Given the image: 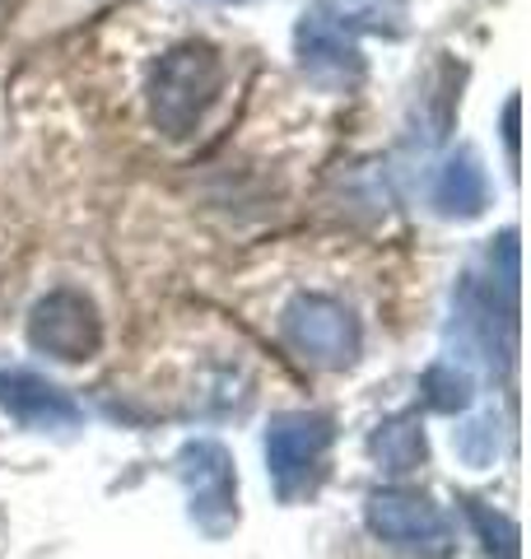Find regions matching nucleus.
<instances>
[{"label": "nucleus", "instance_id": "nucleus-1", "mask_svg": "<svg viewBox=\"0 0 531 559\" xmlns=\"http://www.w3.org/2000/svg\"><path fill=\"white\" fill-rule=\"evenodd\" d=\"M224 94V57L210 43H177L154 61L145 98L158 135L187 140L197 135L205 112Z\"/></svg>", "mask_w": 531, "mask_h": 559}, {"label": "nucleus", "instance_id": "nucleus-11", "mask_svg": "<svg viewBox=\"0 0 531 559\" xmlns=\"http://www.w3.org/2000/svg\"><path fill=\"white\" fill-rule=\"evenodd\" d=\"M312 10L331 20L335 28L354 33H374V38H401L411 28V5L405 0H312Z\"/></svg>", "mask_w": 531, "mask_h": 559}, {"label": "nucleus", "instance_id": "nucleus-14", "mask_svg": "<svg viewBox=\"0 0 531 559\" xmlns=\"http://www.w3.org/2000/svg\"><path fill=\"white\" fill-rule=\"evenodd\" d=\"M420 392H424V401H429L434 411L457 415V411H467V406H471L475 382H471V373H467V369H457L452 359H438V364H429V369H424Z\"/></svg>", "mask_w": 531, "mask_h": 559}, {"label": "nucleus", "instance_id": "nucleus-15", "mask_svg": "<svg viewBox=\"0 0 531 559\" xmlns=\"http://www.w3.org/2000/svg\"><path fill=\"white\" fill-rule=\"evenodd\" d=\"M457 452L471 462V466H485V462H494V452H499V425H494L489 415H481V419H471V425L457 433Z\"/></svg>", "mask_w": 531, "mask_h": 559}, {"label": "nucleus", "instance_id": "nucleus-12", "mask_svg": "<svg viewBox=\"0 0 531 559\" xmlns=\"http://www.w3.org/2000/svg\"><path fill=\"white\" fill-rule=\"evenodd\" d=\"M368 452H374V462L382 471H392V476H405V471L424 466V462H429V443H424L420 415L415 411L387 415L382 425L374 429V439H368Z\"/></svg>", "mask_w": 531, "mask_h": 559}, {"label": "nucleus", "instance_id": "nucleus-13", "mask_svg": "<svg viewBox=\"0 0 531 559\" xmlns=\"http://www.w3.org/2000/svg\"><path fill=\"white\" fill-rule=\"evenodd\" d=\"M462 513L471 522V532L481 536V550L489 559H518L522 555V532L508 513L489 509V503H481V499H462Z\"/></svg>", "mask_w": 531, "mask_h": 559}, {"label": "nucleus", "instance_id": "nucleus-5", "mask_svg": "<svg viewBox=\"0 0 531 559\" xmlns=\"http://www.w3.org/2000/svg\"><path fill=\"white\" fill-rule=\"evenodd\" d=\"M177 480L187 489V518L210 540L238 527V471L234 452L215 439H187L177 448Z\"/></svg>", "mask_w": 531, "mask_h": 559}, {"label": "nucleus", "instance_id": "nucleus-6", "mask_svg": "<svg viewBox=\"0 0 531 559\" xmlns=\"http://www.w3.org/2000/svg\"><path fill=\"white\" fill-rule=\"evenodd\" d=\"M280 326H285V341L317 369H350L359 359V318L331 294H294Z\"/></svg>", "mask_w": 531, "mask_h": 559}, {"label": "nucleus", "instance_id": "nucleus-18", "mask_svg": "<svg viewBox=\"0 0 531 559\" xmlns=\"http://www.w3.org/2000/svg\"><path fill=\"white\" fill-rule=\"evenodd\" d=\"M234 5H238V0H234Z\"/></svg>", "mask_w": 531, "mask_h": 559}, {"label": "nucleus", "instance_id": "nucleus-3", "mask_svg": "<svg viewBox=\"0 0 531 559\" xmlns=\"http://www.w3.org/2000/svg\"><path fill=\"white\" fill-rule=\"evenodd\" d=\"M364 522L387 550L405 559H452L457 550V532L448 513L424 489H405V485L374 489L364 503Z\"/></svg>", "mask_w": 531, "mask_h": 559}, {"label": "nucleus", "instance_id": "nucleus-9", "mask_svg": "<svg viewBox=\"0 0 531 559\" xmlns=\"http://www.w3.org/2000/svg\"><path fill=\"white\" fill-rule=\"evenodd\" d=\"M294 51H298V66L312 84L322 90H354L364 80V57L354 38L345 28H335L331 20H322L317 10H308L294 28Z\"/></svg>", "mask_w": 531, "mask_h": 559}, {"label": "nucleus", "instance_id": "nucleus-16", "mask_svg": "<svg viewBox=\"0 0 531 559\" xmlns=\"http://www.w3.org/2000/svg\"><path fill=\"white\" fill-rule=\"evenodd\" d=\"M489 266H494V280L508 299H518V234H499V242L489 248Z\"/></svg>", "mask_w": 531, "mask_h": 559}, {"label": "nucleus", "instance_id": "nucleus-17", "mask_svg": "<svg viewBox=\"0 0 531 559\" xmlns=\"http://www.w3.org/2000/svg\"><path fill=\"white\" fill-rule=\"evenodd\" d=\"M518 117H522V103L508 98L504 108V145H508V164H518Z\"/></svg>", "mask_w": 531, "mask_h": 559}, {"label": "nucleus", "instance_id": "nucleus-2", "mask_svg": "<svg viewBox=\"0 0 531 559\" xmlns=\"http://www.w3.org/2000/svg\"><path fill=\"white\" fill-rule=\"evenodd\" d=\"M457 355L481 359L485 369H512L518 359V299H508L499 285H485L481 275H462L452 289V326Z\"/></svg>", "mask_w": 531, "mask_h": 559}, {"label": "nucleus", "instance_id": "nucleus-7", "mask_svg": "<svg viewBox=\"0 0 531 559\" xmlns=\"http://www.w3.org/2000/svg\"><path fill=\"white\" fill-rule=\"evenodd\" d=\"M28 345L47 359L84 364L103 349V318L88 294L80 289H51L28 312Z\"/></svg>", "mask_w": 531, "mask_h": 559}, {"label": "nucleus", "instance_id": "nucleus-10", "mask_svg": "<svg viewBox=\"0 0 531 559\" xmlns=\"http://www.w3.org/2000/svg\"><path fill=\"white\" fill-rule=\"evenodd\" d=\"M489 205V173L471 150H457L434 178V210L442 219H481Z\"/></svg>", "mask_w": 531, "mask_h": 559}, {"label": "nucleus", "instance_id": "nucleus-4", "mask_svg": "<svg viewBox=\"0 0 531 559\" xmlns=\"http://www.w3.org/2000/svg\"><path fill=\"white\" fill-rule=\"evenodd\" d=\"M335 443V419L322 411H285L266 425V471L275 495L294 503L322 476V462Z\"/></svg>", "mask_w": 531, "mask_h": 559}, {"label": "nucleus", "instance_id": "nucleus-8", "mask_svg": "<svg viewBox=\"0 0 531 559\" xmlns=\"http://www.w3.org/2000/svg\"><path fill=\"white\" fill-rule=\"evenodd\" d=\"M0 411L14 425L38 429V433H61L84 425V406L51 378L20 369V364H0Z\"/></svg>", "mask_w": 531, "mask_h": 559}]
</instances>
